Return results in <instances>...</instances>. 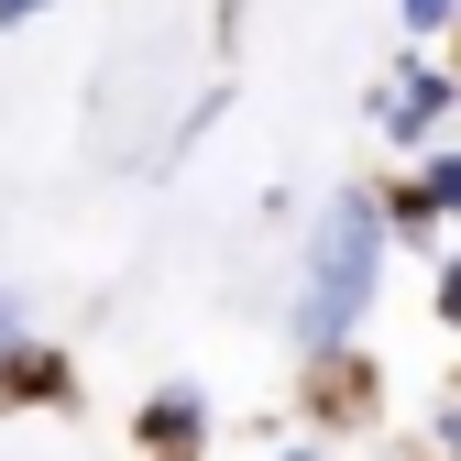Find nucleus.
Listing matches in <instances>:
<instances>
[{
	"mask_svg": "<svg viewBox=\"0 0 461 461\" xmlns=\"http://www.w3.org/2000/svg\"><path fill=\"white\" fill-rule=\"evenodd\" d=\"M384 264H395L384 187H374V176L330 187V209L308 220L297 285H285V340H297V352H340V340H363L374 308H384Z\"/></svg>",
	"mask_w": 461,
	"mask_h": 461,
	"instance_id": "1",
	"label": "nucleus"
},
{
	"mask_svg": "<svg viewBox=\"0 0 461 461\" xmlns=\"http://www.w3.org/2000/svg\"><path fill=\"white\" fill-rule=\"evenodd\" d=\"M363 110H374V132H384L395 154H429V143L461 132V77H450V55H439V44H407V55L374 77Z\"/></svg>",
	"mask_w": 461,
	"mask_h": 461,
	"instance_id": "2",
	"label": "nucleus"
},
{
	"mask_svg": "<svg viewBox=\"0 0 461 461\" xmlns=\"http://www.w3.org/2000/svg\"><path fill=\"white\" fill-rule=\"evenodd\" d=\"M384 418V363L363 352V340H340V352H297V429L308 439H363Z\"/></svg>",
	"mask_w": 461,
	"mask_h": 461,
	"instance_id": "3",
	"label": "nucleus"
},
{
	"mask_svg": "<svg viewBox=\"0 0 461 461\" xmlns=\"http://www.w3.org/2000/svg\"><path fill=\"white\" fill-rule=\"evenodd\" d=\"M384 220H395V253H439L461 230V132L407 154V176H384Z\"/></svg>",
	"mask_w": 461,
	"mask_h": 461,
	"instance_id": "4",
	"label": "nucleus"
},
{
	"mask_svg": "<svg viewBox=\"0 0 461 461\" xmlns=\"http://www.w3.org/2000/svg\"><path fill=\"white\" fill-rule=\"evenodd\" d=\"M77 407H88V374L67 340H44V330L0 340V418H77Z\"/></svg>",
	"mask_w": 461,
	"mask_h": 461,
	"instance_id": "5",
	"label": "nucleus"
},
{
	"mask_svg": "<svg viewBox=\"0 0 461 461\" xmlns=\"http://www.w3.org/2000/svg\"><path fill=\"white\" fill-rule=\"evenodd\" d=\"M209 439H220V407H209L198 374H154L132 395V450L143 461H209Z\"/></svg>",
	"mask_w": 461,
	"mask_h": 461,
	"instance_id": "6",
	"label": "nucleus"
},
{
	"mask_svg": "<svg viewBox=\"0 0 461 461\" xmlns=\"http://www.w3.org/2000/svg\"><path fill=\"white\" fill-rule=\"evenodd\" d=\"M429 319H439V340L461 352V242H439V253H429Z\"/></svg>",
	"mask_w": 461,
	"mask_h": 461,
	"instance_id": "7",
	"label": "nucleus"
},
{
	"mask_svg": "<svg viewBox=\"0 0 461 461\" xmlns=\"http://www.w3.org/2000/svg\"><path fill=\"white\" fill-rule=\"evenodd\" d=\"M450 23H461V0H395V33L407 44H450Z\"/></svg>",
	"mask_w": 461,
	"mask_h": 461,
	"instance_id": "8",
	"label": "nucleus"
},
{
	"mask_svg": "<svg viewBox=\"0 0 461 461\" xmlns=\"http://www.w3.org/2000/svg\"><path fill=\"white\" fill-rule=\"evenodd\" d=\"M429 450H439V461H461V384L439 395V418H429Z\"/></svg>",
	"mask_w": 461,
	"mask_h": 461,
	"instance_id": "9",
	"label": "nucleus"
},
{
	"mask_svg": "<svg viewBox=\"0 0 461 461\" xmlns=\"http://www.w3.org/2000/svg\"><path fill=\"white\" fill-rule=\"evenodd\" d=\"M12 330H33V297H23V285H0V340H12Z\"/></svg>",
	"mask_w": 461,
	"mask_h": 461,
	"instance_id": "10",
	"label": "nucleus"
},
{
	"mask_svg": "<svg viewBox=\"0 0 461 461\" xmlns=\"http://www.w3.org/2000/svg\"><path fill=\"white\" fill-rule=\"evenodd\" d=\"M264 461H330V439H308V429H297V439H275Z\"/></svg>",
	"mask_w": 461,
	"mask_h": 461,
	"instance_id": "11",
	"label": "nucleus"
},
{
	"mask_svg": "<svg viewBox=\"0 0 461 461\" xmlns=\"http://www.w3.org/2000/svg\"><path fill=\"white\" fill-rule=\"evenodd\" d=\"M55 0H0V33H23V23H44Z\"/></svg>",
	"mask_w": 461,
	"mask_h": 461,
	"instance_id": "12",
	"label": "nucleus"
},
{
	"mask_svg": "<svg viewBox=\"0 0 461 461\" xmlns=\"http://www.w3.org/2000/svg\"><path fill=\"white\" fill-rule=\"evenodd\" d=\"M439 55H450V77H461V23H450V44H439Z\"/></svg>",
	"mask_w": 461,
	"mask_h": 461,
	"instance_id": "13",
	"label": "nucleus"
},
{
	"mask_svg": "<svg viewBox=\"0 0 461 461\" xmlns=\"http://www.w3.org/2000/svg\"><path fill=\"white\" fill-rule=\"evenodd\" d=\"M384 461H439V450H384Z\"/></svg>",
	"mask_w": 461,
	"mask_h": 461,
	"instance_id": "14",
	"label": "nucleus"
},
{
	"mask_svg": "<svg viewBox=\"0 0 461 461\" xmlns=\"http://www.w3.org/2000/svg\"><path fill=\"white\" fill-rule=\"evenodd\" d=\"M132 461H143V450H132Z\"/></svg>",
	"mask_w": 461,
	"mask_h": 461,
	"instance_id": "15",
	"label": "nucleus"
}]
</instances>
